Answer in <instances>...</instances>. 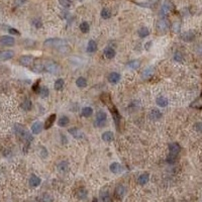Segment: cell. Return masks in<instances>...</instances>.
I'll return each instance as SVG.
<instances>
[{
  "label": "cell",
  "mask_w": 202,
  "mask_h": 202,
  "mask_svg": "<svg viewBox=\"0 0 202 202\" xmlns=\"http://www.w3.org/2000/svg\"><path fill=\"white\" fill-rule=\"evenodd\" d=\"M97 51V43L95 40L93 39H90L88 42V45H87V52L88 53H95Z\"/></svg>",
  "instance_id": "22"
},
{
  "label": "cell",
  "mask_w": 202,
  "mask_h": 202,
  "mask_svg": "<svg viewBox=\"0 0 202 202\" xmlns=\"http://www.w3.org/2000/svg\"><path fill=\"white\" fill-rule=\"evenodd\" d=\"M56 117H57L56 114H51L49 117H47V119L46 120V122H45V126H45L46 130H49L50 127L53 126L55 120H56Z\"/></svg>",
  "instance_id": "24"
},
{
  "label": "cell",
  "mask_w": 202,
  "mask_h": 202,
  "mask_svg": "<svg viewBox=\"0 0 202 202\" xmlns=\"http://www.w3.org/2000/svg\"><path fill=\"white\" fill-rule=\"evenodd\" d=\"M100 200L102 202H112L111 196L108 192V190H103L100 192Z\"/></svg>",
  "instance_id": "21"
},
{
  "label": "cell",
  "mask_w": 202,
  "mask_h": 202,
  "mask_svg": "<svg viewBox=\"0 0 202 202\" xmlns=\"http://www.w3.org/2000/svg\"><path fill=\"white\" fill-rule=\"evenodd\" d=\"M126 192H127L126 187L122 184H119V185H117L114 189V197L117 200H121V199H123L124 196H126Z\"/></svg>",
  "instance_id": "6"
},
{
  "label": "cell",
  "mask_w": 202,
  "mask_h": 202,
  "mask_svg": "<svg viewBox=\"0 0 202 202\" xmlns=\"http://www.w3.org/2000/svg\"><path fill=\"white\" fill-rule=\"evenodd\" d=\"M104 56L105 58H107V59H113L115 57V51L113 47H105L104 49Z\"/></svg>",
  "instance_id": "23"
},
{
  "label": "cell",
  "mask_w": 202,
  "mask_h": 202,
  "mask_svg": "<svg viewBox=\"0 0 202 202\" xmlns=\"http://www.w3.org/2000/svg\"><path fill=\"white\" fill-rule=\"evenodd\" d=\"M107 122V114L103 110H99L96 113L95 116V121H94V126L96 127H104Z\"/></svg>",
  "instance_id": "4"
},
{
  "label": "cell",
  "mask_w": 202,
  "mask_h": 202,
  "mask_svg": "<svg viewBox=\"0 0 202 202\" xmlns=\"http://www.w3.org/2000/svg\"><path fill=\"white\" fill-rule=\"evenodd\" d=\"M47 155H49V153H47V149L45 148V146H40L39 148V156L42 157L43 159H46Z\"/></svg>",
  "instance_id": "44"
},
{
  "label": "cell",
  "mask_w": 202,
  "mask_h": 202,
  "mask_svg": "<svg viewBox=\"0 0 202 202\" xmlns=\"http://www.w3.org/2000/svg\"><path fill=\"white\" fill-rule=\"evenodd\" d=\"M139 107H141V102H139L138 100H134V101L130 102V109L137 110V109H138Z\"/></svg>",
  "instance_id": "41"
},
{
  "label": "cell",
  "mask_w": 202,
  "mask_h": 202,
  "mask_svg": "<svg viewBox=\"0 0 202 202\" xmlns=\"http://www.w3.org/2000/svg\"><path fill=\"white\" fill-rule=\"evenodd\" d=\"M76 196L79 198L80 200H84V199H86L87 196H88V192H87V190L85 188H80L77 190V192H76Z\"/></svg>",
  "instance_id": "26"
},
{
  "label": "cell",
  "mask_w": 202,
  "mask_h": 202,
  "mask_svg": "<svg viewBox=\"0 0 202 202\" xmlns=\"http://www.w3.org/2000/svg\"><path fill=\"white\" fill-rule=\"evenodd\" d=\"M156 103H157L158 106H160V107H166V106L168 105V103H169V101H168V99L166 97L160 96V97L157 98Z\"/></svg>",
  "instance_id": "28"
},
{
  "label": "cell",
  "mask_w": 202,
  "mask_h": 202,
  "mask_svg": "<svg viewBox=\"0 0 202 202\" xmlns=\"http://www.w3.org/2000/svg\"><path fill=\"white\" fill-rule=\"evenodd\" d=\"M173 59H174V61H175V62H178V63H182L183 60H184V59H183L182 54H181V53H179V52H176V53L174 54Z\"/></svg>",
  "instance_id": "42"
},
{
  "label": "cell",
  "mask_w": 202,
  "mask_h": 202,
  "mask_svg": "<svg viewBox=\"0 0 202 202\" xmlns=\"http://www.w3.org/2000/svg\"><path fill=\"white\" fill-rule=\"evenodd\" d=\"M150 35V29L148 27H142V28H139V31H138V35H139V38H142V39H144V38H146Z\"/></svg>",
  "instance_id": "34"
},
{
  "label": "cell",
  "mask_w": 202,
  "mask_h": 202,
  "mask_svg": "<svg viewBox=\"0 0 202 202\" xmlns=\"http://www.w3.org/2000/svg\"><path fill=\"white\" fill-rule=\"evenodd\" d=\"M39 202H53V197L47 193H43L38 197Z\"/></svg>",
  "instance_id": "29"
},
{
  "label": "cell",
  "mask_w": 202,
  "mask_h": 202,
  "mask_svg": "<svg viewBox=\"0 0 202 202\" xmlns=\"http://www.w3.org/2000/svg\"><path fill=\"white\" fill-rule=\"evenodd\" d=\"M93 113V109L89 107V106H86L82 109V116L84 117H90Z\"/></svg>",
  "instance_id": "36"
},
{
  "label": "cell",
  "mask_w": 202,
  "mask_h": 202,
  "mask_svg": "<svg viewBox=\"0 0 202 202\" xmlns=\"http://www.w3.org/2000/svg\"><path fill=\"white\" fill-rule=\"evenodd\" d=\"M70 122V120H69V117L68 116H61L60 118H59V121H58V126H61V127H65V126H67L68 124Z\"/></svg>",
  "instance_id": "31"
},
{
  "label": "cell",
  "mask_w": 202,
  "mask_h": 202,
  "mask_svg": "<svg viewBox=\"0 0 202 202\" xmlns=\"http://www.w3.org/2000/svg\"><path fill=\"white\" fill-rule=\"evenodd\" d=\"M27 1V0H15V2H16V4L18 5H21V4H23V3Z\"/></svg>",
  "instance_id": "50"
},
{
  "label": "cell",
  "mask_w": 202,
  "mask_h": 202,
  "mask_svg": "<svg viewBox=\"0 0 202 202\" xmlns=\"http://www.w3.org/2000/svg\"><path fill=\"white\" fill-rule=\"evenodd\" d=\"M150 45H152V42H150L149 43H146V50H149V49H150Z\"/></svg>",
  "instance_id": "51"
},
{
  "label": "cell",
  "mask_w": 202,
  "mask_h": 202,
  "mask_svg": "<svg viewBox=\"0 0 202 202\" xmlns=\"http://www.w3.org/2000/svg\"><path fill=\"white\" fill-rule=\"evenodd\" d=\"M76 85L79 88H85L87 86L86 78H84V77H79V78L76 80Z\"/></svg>",
  "instance_id": "32"
},
{
  "label": "cell",
  "mask_w": 202,
  "mask_h": 202,
  "mask_svg": "<svg viewBox=\"0 0 202 202\" xmlns=\"http://www.w3.org/2000/svg\"><path fill=\"white\" fill-rule=\"evenodd\" d=\"M59 3L65 8H68L72 4V0H59Z\"/></svg>",
  "instance_id": "45"
},
{
  "label": "cell",
  "mask_w": 202,
  "mask_h": 202,
  "mask_svg": "<svg viewBox=\"0 0 202 202\" xmlns=\"http://www.w3.org/2000/svg\"><path fill=\"white\" fill-rule=\"evenodd\" d=\"M59 70H60V67H59L57 63H55L53 61L35 64L34 68H32V71L35 72H47L51 73V74H56V73L59 72Z\"/></svg>",
  "instance_id": "1"
},
{
  "label": "cell",
  "mask_w": 202,
  "mask_h": 202,
  "mask_svg": "<svg viewBox=\"0 0 202 202\" xmlns=\"http://www.w3.org/2000/svg\"><path fill=\"white\" fill-rule=\"evenodd\" d=\"M92 202H98V199H97V198H96V197H95V198H93V200H92Z\"/></svg>",
  "instance_id": "52"
},
{
  "label": "cell",
  "mask_w": 202,
  "mask_h": 202,
  "mask_svg": "<svg viewBox=\"0 0 202 202\" xmlns=\"http://www.w3.org/2000/svg\"><path fill=\"white\" fill-rule=\"evenodd\" d=\"M102 139L106 142H110L114 139V134L112 131H105L102 134Z\"/></svg>",
  "instance_id": "25"
},
{
  "label": "cell",
  "mask_w": 202,
  "mask_h": 202,
  "mask_svg": "<svg viewBox=\"0 0 202 202\" xmlns=\"http://www.w3.org/2000/svg\"><path fill=\"white\" fill-rule=\"evenodd\" d=\"M43 45L46 47H66L68 45L67 40L62 39H58V38H54V39H47L45 40Z\"/></svg>",
  "instance_id": "5"
},
{
  "label": "cell",
  "mask_w": 202,
  "mask_h": 202,
  "mask_svg": "<svg viewBox=\"0 0 202 202\" xmlns=\"http://www.w3.org/2000/svg\"><path fill=\"white\" fill-rule=\"evenodd\" d=\"M180 150H181V146L178 144V142H172V144L169 145V156L167 162L170 164H173L177 160V157L179 155Z\"/></svg>",
  "instance_id": "3"
},
{
  "label": "cell",
  "mask_w": 202,
  "mask_h": 202,
  "mask_svg": "<svg viewBox=\"0 0 202 202\" xmlns=\"http://www.w3.org/2000/svg\"><path fill=\"white\" fill-rule=\"evenodd\" d=\"M80 31L84 32V34H87L88 31H89V29H90V25L89 23H87V21H83V23H80Z\"/></svg>",
  "instance_id": "37"
},
{
  "label": "cell",
  "mask_w": 202,
  "mask_h": 202,
  "mask_svg": "<svg viewBox=\"0 0 202 202\" xmlns=\"http://www.w3.org/2000/svg\"><path fill=\"white\" fill-rule=\"evenodd\" d=\"M157 2H159V0H149V1L146 2V6H152L154 4H156Z\"/></svg>",
  "instance_id": "49"
},
{
  "label": "cell",
  "mask_w": 202,
  "mask_h": 202,
  "mask_svg": "<svg viewBox=\"0 0 202 202\" xmlns=\"http://www.w3.org/2000/svg\"><path fill=\"white\" fill-rule=\"evenodd\" d=\"M100 15L103 19H108V18L111 17V11H110L109 8H102L101 12H100Z\"/></svg>",
  "instance_id": "33"
},
{
  "label": "cell",
  "mask_w": 202,
  "mask_h": 202,
  "mask_svg": "<svg viewBox=\"0 0 202 202\" xmlns=\"http://www.w3.org/2000/svg\"><path fill=\"white\" fill-rule=\"evenodd\" d=\"M150 180V174L149 173H142V175H139V177L138 178V183L139 185L144 186Z\"/></svg>",
  "instance_id": "19"
},
{
  "label": "cell",
  "mask_w": 202,
  "mask_h": 202,
  "mask_svg": "<svg viewBox=\"0 0 202 202\" xmlns=\"http://www.w3.org/2000/svg\"><path fill=\"white\" fill-rule=\"evenodd\" d=\"M39 94L42 96L43 98H46V97H47L49 96V94H50V91H49V89L46 87V86H43V87H40V89H39Z\"/></svg>",
  "instance_id": "40"
},
{
  "label": "cell",
  "mask_w": 202,
  "mask_h": 202,
  "mask_svg": "<svg viewBox=\"0 0 202 202\" xmlns=\"http://www.w3.org/2000/svg\"><path fill=\"white\" fill-rule=\"evenodd\" d=\"M40 183H42V180H40V178L36 175H31V178L28 180V184L31 187H32V188L39 187L40 185Z\"/></svg>",
  "instance_id": "14"
},
{
  "label": "cell",
  "mask_w": 202,
  "mask_h": 202,
  "mask_svg": "<svg viewBox=\"0 0 202 202\" xmlns=\"http://www.w3.org/2000/svg\"><path fill=\"white\" fill-rule=\"evenodd\" d=\"M14 57V52L10 50H6V51H2L0 52V61H7L10 60Z\"/></svg>",
  "instance_id": "16"
},
{
  "label": "cell",
  "mask_w": 202,
  "mask_h": 202,
  "mask_svg": "<svg viewBox=\"0 0 202 202\" xmlns=\"http://www.w3.org/2000/svg\"><path fill=\"white\" fill-rule=\"evenodd\" d=\"M109 170L111 171V173L113 174H120V173H122L123 167L121 164L117 163V162H114V163H112L109 166Z\"/></svg>",
  "instance_id": "13"
},
{
  "label": "cell",
  "mask_w": 202,
  "mask_h": 202,
  "mask_svg": "<svg viewBox=\"0 0 202 202\" xmlns=\"http://www.w3.org/2000/svg\"><path fill=\"white\" fill-rule=\"evenodd\" d=\"M139 66H141V62L138 60H134V61H130V63H128V67L133 70H138L139 68Z\"/></svg>",
  "instance_id": "39"
},
{
  "label": "cell",
  "mask_w": 202,
  "mask_h": 202,
  "mask_svg": "<svg viewBox=\"0 0 202 202\" xmlns=\"http://www.w3.org/2000/svg\"><path fill=\"white\" fill-rule=\"evenodd\" d=\"M31 107H32V103L29 99H25L23 103H21V108H23V110H27V111L31 110Z\"/></svg>",
  "instance_id": "35"
},
{
  "label": "cell",
  "mask_w": 202,
  "mask_h": 202,
  "mask_svg": "<svg viewBox=\"0 0 202 202\" xmlns=\"http://www.w3.org/2000/svg\"><path fill=\"white\" fill-rule=\"evenodd\" d=\"M64 86H65V81H64V79H62V78L57 79L56 82H55V84H54L55 90H57V91L62 90V89H63Z\"/></svg>",
  "instance_id": "30"
},
{
  "label": "cell",
  "mask_w": 202,
  "mask_h": 202,
  "mask_svg": "<svg viewBox=\"0 0 202 202\" xmlns=\"http://www.w3.org/2000/svg\"><path fill=\"white\" fill-rule=\"evenodd\" d=\"M32 25L35 27V28H40L43 27V21L39 19V18H35L32 20Z\"/></svg>",
  "instance_id": "43"
},
{
  "label": "cell",
  "mask_w": 202,
  "mask_h": 202,
  "mask_svg": "<svg viewBox=\"0 0 202 202\" xmlns=\"http://www.w3.org/2000/svg\"><path fill=\"white\" fill-rule=\"evenodd\" d=\"M19 64L23 67H31V66L35 63V58L32 56H21L19 58Z\"/></svg>",
  "instance_id": "8"
},
{
  "label": "cell",
  "mask_w": 202,
  "mask_h": 202,
  "mask_svg": "<svg viewBox=\"0 0 202 202\" xmlns=\"http://www.w3.org/2000/svg\"><path fill=\"white\" fill-rule=\"evenodd\" d=\"M172 9H173V5H172V3L170 1H168L166 0L163 5L161 6V9H160V16L162 17H166L169 13L172 11Z\"/></svg>",
  "instance_id": "7"
},
{
  "label": "cell",
  "mask_w": 202,
  "mask_h": 202,
  "mask_svg": "<svg viewBox=\"0 0 202 202\" xmlns=\"http://www.w3.org/2000/svg\"><path fill=\"white\" fill-rule=\"evenodd\" d=\"M40 87H42V86H39V80H38V81H36V82L34 84V86H32V90H34L35 93L39 94Z\"/></svg>",
  "instance_id": "46"
},
{
  "label": "cell",
  "mask_w": 202,
  "mask_h": 202,
  "mask_svg": "<svg viewBox=\"0 0 202 202\" xmlns=\"http://www.w3.org/2000/svg\"><path fill=\"white\" fill-rule=\"evenodd\" d=\"M155 72H156V69H155V67H153V66H150V67L145 69L144 72H142V79L152 78V77L155 75Z\"/></svg>",
  "instance_id": "15"
},
{
  "label": "cell",
  "mask_w": 202,
  "mask_h": 202,
  "mask_svg": "<svg viewBox=\"0 0 202 202\" xmlns=\"http://www.w3.org/2000/svg\"><path fill=\"white\" fill-rule=\"evenodd\" d=\"M191 107L195 109H202V94L197 99H195L192 103H191Z\"/></svg>",
  "instance_id": "27"
},
{
  "label": "cell",
  "mask_w": 202,
  "mask_h": 202,
  "mask_svg": "<svg viewBox=\"0 0 202 202\" xmlns=\"http://www.w3.org/2000/svg\"><path fill=\"white\" fill-rule=\"evenodd\" d=\"M0 43L5 47H11L15 43V39L11 35H3L0 39Z\"/></svg>",
  "instance_id": "11"
},
{
  "label": "cell",
  "mask_w": 202,
  "mask_h": 202,
  "mask_svg": "<svg viewBox=\"0 0 202 202\" xmlns=\"http://www.w3.org/2000/svg\"><path fill=\"white\" fill-rule=\"evenodd\" d=\"M43 130V123L39 121H35L31 126V133L34 134H39Z\"/></svg>",
  "instance_id": "18"
},
{
  "label": "cell",
  "mask_w": 202,
  "mask_h": 202,
  "mask_svg": "<svg viewBox=\"0 0 202 202\" xmlns=\"http://www.w3.org/2000/svg\"><path fill=\"white\" fill-rule=\"evenodd\" d=\"M120 78H121V76H120L119 73H117V72H111V73H110V74L108 75L107 80H108L109 83L116 84V83L119 82Z\"/></svg>",
  "instance_id": "17"
},
{
  "label": "cell",
  "mask_w": 202,
  "mask_h": 202,
  "mask_svg": "<svg viewBox=\"0 0 202 202\" xmlns=\"http://www.w3.org/2000/svg\"><path fill=\"white\" fill-rule=\"evenodd\" d=\"M69 134L72 135L73 138H78V139H82L84 137H85V134L84 131H82L78 127H72V128H69Z\"/></svg>",
  "instance_id": "10"
},
{
  "label": "cell",
  "mask_w": 202,
  "mask_h": 202,
  "mask_svg": "<svg viewBox=\"0 0 202 202\" xmlns=\"http://www.w3.org/2000/svg\"><path fill=\"white\" fill-rule=\"evenodd\" d=\"M195 130L198 131V133H202V122H197L195 123Z\"/></svg>",
  "instance_id": "48"
},
{
  "label": "cell",
  "mask_w": 202,
  "mask_h": 202,
  "mask_svg": "<svg viewBox=\"0 0 202 202\" xmlns=\"http://www.w3.org/2000/svg\"><path fill=\"white\" fill-rule=\"evenodd\" d=\"M170 27V23H169V21L166 19L165 17H162L161 19L158 20L157 23V28L159 31H166L167 29Z\"/></svg>",
  "instance_id": "9"
},
{
  "label": "cell",
  "mask_w": 202,
  "mask_h": 202,
  "mask_svg": "<svg viewBox=\"0 0 202 202\" xmlns=\"http://www.w3.org/2000/svg\"><path fill=\"white\" fill-rule=\"evenodd\" d=\"M8 32L10 35H19L20 34H19V31H17V29H15V28H13V27H8Z\"/></svg>",
  "instance_id": "47"
},
{
  "label": "cell",
  "mask_w": 202,
  "mask_h": 202,
  "mask_svg": "<svg viewBox=\"0 0 202 202\" xmlns=\"http://www.w3.org/2000/svg\"><path fill=\"white\" fill-rule=\"evenodd\" d=\"M69 170V163L67 161H62L58 164V171L61 173H66Z\"/></svg>",
  "instance_id": "20"
},
{
  "label": "cell",
  "mask_w": 202,
  "mask_h": 202,
  "mask_svg": "<svg viewBox=\"0 0 202 202\" xmlns=\"http://www.w3.org/2000/svg\"><path fill=\"white\" fill-rule=\"evenodd\" d=\"M149 118L152 119V120H159L160 118H162V116H163V113L160 109L158 108H154L152 109L149 112Z\"/></svg>",
  "instance_id": "12"
},
{
  "label": "cell",
  "mask_w": 202,
  "mask_h": 202,
  "mask_svg": "<svg viewBox=\"0 0 202 202\" xmlns=\"http://www.w3.org/2000/svg\"><path fill=\"white\" fill-rule=\"evenodd\" d=\"M14 133L19 135V137L23 138L25 142H27V144H29V142H32V139H34L31 133L25 130L23 124H19V123L15 124V126H14Z\"/></svg>",
  "instance_id": "2"
},
{
  "label": "cell",
  "mask_w": 202,
  "mask_h": 202,
  "mask_svg": "<svg viewBox=\"0 0 202 202\" xmlns=\"http://www.w3.org/2000/svg\"><path fill=\"white\" fill-rule=\"evenodd\" d=\"M194 34L193 32H191V31H188V32H185L184 35H182V39L185 40V42H192V40L194 39Z\"/></svg>",
  "instance_id": "38"
}]
</instances>
